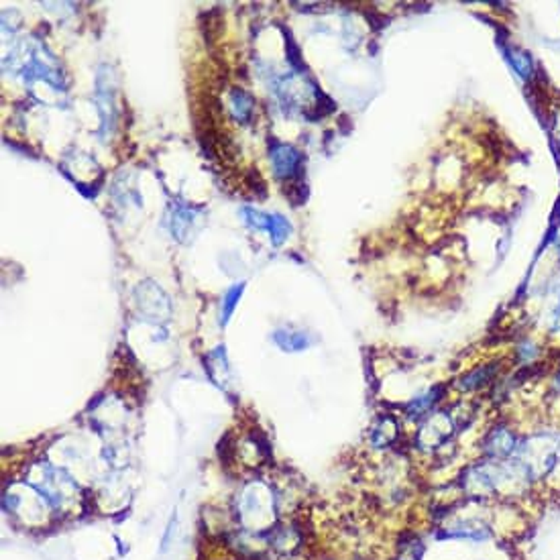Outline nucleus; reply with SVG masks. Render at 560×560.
Returning <instances> with one entry per match:
<instances>
[{
    "mask_svg": "<svg viewBox=\"0 0 560 560\" xmlns=\"http://www.w3.org/2000/svg\"><path fill=\"white\" fill-rule=\"evenodd\" d=\"M527 481L534 485H542L548 481L560 464V430L536 428L524 432L520 448L514 457Z\"/></svg>",
    "mask_w": 560,
    "mask_h": 560,
    "instance_id": "nucleus-1",
    "label": "nucleus"
},
{
    "mask_svg": "<svg viewBox=\"0 0 560 560\" xmlns=\"http://www.w3.org/2000/svg\"><path fill=\"white\" fill-rule=\"evenodd\" d=\"M524 432L516 428L509 420H497L493 426L485 430L479 440V457L493 459V461H507L514 459Z\"/></svg>",
    "mask_w": 560,
    "mask_h": 560,
    "instance_id": "nucleus-2",
    "label": "nucleus"
},
{
    "mask_svg": "<svg viewBox=\"0 0 560 560\" xmlns=\"http://www.w3.org/2000/svg\"><path fill=\"white\" fill-rule=\"evenodd\" d=\"M455 432H457V428H455V422L450 418V412H446V410L432 412L430 416L424 418L422 426L416 434V444L422 450L434 453V450H440L442 446H446Z\"/></svg>",
    "mask_w": 560,
    "mask_h": 560,
    "instance_id": "nucleus-3",
    "label": "nucleus"
},
{
    "mask_svg": "<svg viewBox=\"0 0 560 560\" xmlns=\"http://www.w3.org/2000/svg\"><path fill=\"white\" fill-rule=\"evenodd\" d=\"M501 371H503V359H495V361L483 362L473 367L471 371H466L455 381V387L462 392V394H475L481 392L485 387L495 385L501 379Z\"/></svg>",
    "mask_w": 560,
    "mask_h": 560,
    "instance_id": "nucleus-4",
    "label": "nucleus"
},
{
    "mask_svg": "<svg viewBox=\"0 0 560 560\" xmlns=\"http://www.w3.org/2000/svg\"><path fill=\"white\" fill-rule=\"evenodd\" d=\"M446 396V385H434L430 387L428 392L420 394L418 397H414L412 401L405 403V414L408 418L412 420H422L430 416L432 412H436V405L442 401V397Z\"/></svg>",
    "mask_w": 560,
    "mask_h": 560,
    "instance_id": "nucleus-5",
    "label": "nucleus"
},
{
    "mask_svg": "<svg viewBox=\"0 0 560 560\" xmlns=\"http://www.w3.org/2000/svg\"><path fill=\"white\" fill-rule=\"evenodd\" d=\"M505 58L509 60L511 67L518 71V76L522 80H532L534 78V73H536L534 71V62H532V55L527 51L520 49V47H509V49H505Z\"/></svg>",
    "mask_w": 560,
    "mask_h": 560,
    "instance_id": "nucleus-6",
    "label": "nucleus"
},
{
    "mask_svg": "<svg viewBox=\"0 0 560 560\" xmlns=\"http://www.w3.org/2000/svg\"><path fill=\"white\" fill-rule=\"evenodd\" d=\"M397 426H399V424H397L394 418L383 416V418L379 420V424L371 430V442H373L377 448H385V446L394 444L399 430H396V432H387V430H394V428H397Z\"/></svg>",
    "mask_w": 560,
    "mask_h": 560,
    "instance_id": "nucleus-7",
    "label": "nucleus"
},
{
    "mask_svg": "<svg viewBox=\"0 0 560 560\" xmlns=\"http://www.w3.org/2000/svg\"><path fill=\"white\" fill-rule=\"evenodd\" d=\"M540 355H542V349H540V347H538L534 340H530V338L522 340V342L516 347V351H514V359H516V362H518V367H520V369L538 365Z\"/></svg>",
    "mask_w": 560,
    "mask_h": 560,
    "instance_id": "nucleus-8",
    "label": "nucleus"
},
{
    "mask_svg": "<svg viewBox=\"0 0 560 560\" xmlns=\"http://www.w3.org/2000/svg\"><path fill=\"white\" fill-rule=\"evenodd\" d=\"M240 292H243V286H238V288H236V292L232 290L231 294H229V297H227V306H225V320H227V318L231 316L232 306L236 304V297L240 296Z\"/></svg>",
    "mask_w": 560,
    "mask_h": 560,
    "instance_id": "nucleus-9",
    "label": "nucleus"
}]
</instances>
